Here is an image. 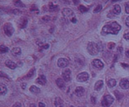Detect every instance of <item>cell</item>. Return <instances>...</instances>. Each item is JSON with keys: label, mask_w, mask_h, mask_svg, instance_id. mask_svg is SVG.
<instances>
[{"label": "cell", "mask_w": 129, "mask_h": 107, "mask_svg": "<svg viewBox=\"0 0 129 107\" xmlns=\"http://www.w3.org/2000/svg\"><path fill=\"white\" fill-rule=\"evenodd\" d=\"M87 50L88 53L93 56L96 55L100 52V48L98 45L93 42L88 43L87 46Z\"/></svg>", "instance_id": "3957f363"}, {"label": "cell", "mask_w": 129, "mask_h": 107, "mask_svg": "<svg viewBox=\"0 0 129 107\" xmlns=\"http://www.w3.org/2000/svg\"><path fill=\"white\" fill-rule=\"evenodd\" d=\"M89 77V74L86 72H81L77 76V81L79 82H85L86 81L88 80Z\"/></svg>", "instance_id": "8992f818"}, {"label": "cell", "mask_w": 129, "mask_h": 107, "mask_svg": "<svg viewBox=\"0 0 129 107\" xmlns=\"http://www.w3.org/2000/svg\"><path fill=\"white\" fill-rule=\"evenodd\" d=\"M120 86L123 89H127L129 88V79L127 78L122 79L120 82Z\"/></svg>", "instance_id": "8fae6325"}, {"label": "cell", "mask_w": 129, "mask_h": 107, "mask_svg": "<svg viewBox=\"0 0 129 107\" xmlns=\"http://www.w3.org/2000/svg\"><path fill=\"white\" fill-rule=\"evenodd\" d=\"M114 93H115V95L116 98H117V99L118 100H121V99L123 97V95L120 92H119L118 91H117V90L115 91Z\"/></svg>", "instance_id": "484cf974"}, {"label": "cell", "mask_w": 129, "mask_h": 107, "mask_svg": "<svg viewBox=\"0 0 129 107\" xmlns=\"http://www.w3.org/2000/svg\"><path fill=\"white\" fill-rule=\"evenodd\" d=\"M30 107H36V105H35L34 103H32L30 105Z\"/></svg>", "instance_id": "7dc6e473"}, {"label": "cell", "mask_w": 129, "mask_h": 107, "mask_svg": "<svg viewBox=\"0 0 129 107\" xmlns=\"http://www.w3.org/2000/svg\"><path fill=\"white\" fill-rule=\"evenodd\" d=\"M74 93L77 96L81 97V96H82L84 95V93H85V89L82 86H78L76 88Z\"/></svg>", "instance_id": "7c38bea8"}, {"label": "cell", "mask_w": 129, "mask_h": 107, "mask_svg": "<svg viewBox=\"0 0 129 107\" xmlns=\"http://www.w3.org/2000/svg\"><path fill=\"white\" fill-rule=\"evenodd\" d=\"M123 38H124L125 40H129V32H128V33H127V34H124V35H123Z\"/></svg>", "instance_id": "74e56055"}, {"label": "cell", "mask_w": 129, "mask_h": 107, "mask_svg": "<svg viewBox=\"0 0 129 107\" xmlns=\"http://www.w3.org/2000/svg\"><path fill=\"white\" fill-rule=\"evenodd\" d=\"M5 65H6L8 67L11 69H15L17 67V64L15 63L13 61H12V60H6V62H5Z\"/></svg>", "instance_id": "9a60e30c"}, {"label": "cell", "mask_w": 129, "mask_h": 107, "mask_svg": "<svg viewBox=\"0 0 129 107\" xmlns=\"http://www.w3.org/2000/svg\"><path fill=\"white\" fill-rule=\"evenodd\" d=\"M39 107H45V104L42 102H40L39 103Z\"/></svg>", "instance_id": "b9f144b4"}, {"label": "cell", "mask_w": 129, "mask_h": 107, "mask_svg": "<svg viewBox=\"0 0 129 107\" xmlns=\"http://www.w3.org/2000/svg\"><path fill=\"white\" fill-rule=\"evenodd\" d=\"M115 44L114 43L110 42V43H109L108 45V49H113L115 47Z\"/></svg>", "instance_id": "e575fe53"}, {"label": "cell", "mask_w": 129, "mask_h": 107, "mask_svg": "<svg viewBox=\"0 0 129 107\" xmlns=\"http://www.w3.org/2000/svg\"><path fill=\"white\" fill-rule=\"evenodd\" d=\"M121 13V7L119 5H114L113 6V8L112 11L109 14H108V15H111L110 16L108 17V18H111V15H120Z\"/></svg>", "instance_id": "30bf717a"}, {"label": "cell", "mask_w": 129, "mask_h": 107, "mask_svg": "<svg viewBox=\"0 0 129 107\" xmlns=\"http://www.w3.org/2000/svg\"><path fill=\"white\" fill-rule=\"evenodd\" d=\"M84 1L86 2V3H91V2H93L94 0H84Z\"/></svg>", "instance_id": "ee69618b"}, {"label": "cell", "mask_w": 129, "mask_h": 107, "mask_svg": "<svg viewBox=\"0 0 129 107\" xmlns=\"http://www.w3.org/2000/svg\"><path fill=\"white\" fill-rule=\"evenodd\" d=\"M22 53V50L20 47H14L12 50V55L14 56H18Z\"/></svg>", "instance_id": "d6986e66"}, {"label": "cell", "mask_w": 129, "mask_h": 107, "mask_svg": "<svg viewBox=\"0 0 129 107\" xmlns=\"http://www.w3.org/2000/svg\"><path fill=\"white\" fill-rule=\"evenodd\" d=\"M35 68H33L30 71V72H29V73L27 74V76L26 77H28V78H29V77H32L34 75V73H35Z\"/></svg>", "instance_id": "f546056e"}, {"label": "cell", "mask_w": 129, "mask_h": 107, "mask_svg": "<svg viewBox=\"0 0 129 107\" xmlns=\"http://www.w3.org/2000/svg\"><path fill=\"white\" fill-rule=\"evenodd\" d=\"M125 55H126V56H127V57H129V50L125 52Z\"/></svg>", "instance_id": "f6af8a7d"}, {"label": "cell", "mask_w": 129, "mask_h": 107, "mask_svg": "<svg viewBox=\"0 0 129 107\" xmlns=\"http://www.w3.org/2000/svg\"><path fill=\"white\" fill-rule=\"evenodd\" d=\"M91 102H92L93 104L96 103V99L94 97L92 96V97H91Z\"/></svg>", "instance_id": "60d3db41"}, {"label": "cell", "mask_w": 129, "mask_h": 107, "mask_svg": "<svg viewBox=\"0 0 129 107\" xmlns=\"http://www.w3.org/2000/svg\"><path fill=\"white\" fill-rule=\"evenodd\" d=\"M64 107L63 106H61V107Z\"/></svg>", "instance_id": "681fc988"}, {"label": "cell", "mask_w": 129, "mask_h": 107, "mask_svg": "<svg viewBox=\"0 0 129 107\" xmlns=\"http://www.w3.org/2000/svg\"><path fill=\"white\" fill-rule=\"evenodd\" d=\"M12 14H14L15 15H20L22 14V12L18 9H15V10H12Z\"/></svg>", "instance_id": "4dcf8cb0"}, {"label": "cell", "mask_w": 129, "mask_h": 107, "mask_svg": "<svg viewBox=\"0 0 129 107\" xmlns=\"http://www.w3.org/2000/svg\"><path fill=\"white\" fill-rule=\"evenodd\" d=\"M12 10L5 8V7H0V14H6V13H12Z\"/></svg>", "instance_id": "ffe728a7"}, {"label": "cell", "mask_w": 129, "mask_h": 107, "mask_svg": "<svg viewBox=\"0 0 129 107\" xmlns=\"http://www.w3.org/2000/svg\"><path fill=\"white\" fill-rule=\"evenodd\" d=\"M125 10L126 13L129 14V1L126 2L125 4Z\"/></svg>", "instance_id": "1f68e13d"}, {"label": "cell", "mask_w": 129, "mask_h": 107, "mask_svg": "<svg viewBox=\"0 0 129 107\" xmlns=\"http://www.w3.org/2000/svg\"><path fill=\"white\" fill-rule=\"evenodd\" d=\"M72 1H73V3H74V5H77L79 4V0H72Z\"/></svg>", "instance_id": "7bdbcfd3"}, {"label": "cell", "mask_w": 129, "mask_h": 107, "mask_svg": "<svg viewBox=\"0 0 129 107\" xmlns=\"http://www.w3.org/2000/svg\"><path fill=\"white\" fill-rule=\"evenodd\" d=\"M115 99L112 96L108 95L105 96L102 101H101V105L103 107H109L113 103Z\"/></svg>", "instance_id": "5b68a950"}, {"label": "cell", "mask_w": 129, "mask_h": 107, "mask_svg": "<svg viewBox=\"0 0 129 107\" xmlns=\"http://www.w3.org/2000/svg\"><path fill=\"white\" fill-rule=\"evenodd\" d=\"M92 65L96 69L101 70L104 67V64L100 59H94L92 61Z\"/></svg>", "instance_id": "9c48e42d"}, {"label": "cell", "mask_w": 129, "mask_h": 107, "mask_svg": "<svg viewBox=\"0 0 129 107\" xmlns=\"http://www.w3.org/2000/svg\"><path fill=\"white\" fill-rule=\"evenodd\" d=\"M62 13L63 17L66 20L71 22L72 24H76L77 22V19L76 18L75 14L71 9L68 8H64L62 11Z\"/></svg>", "instance_id": "7a4b0ae2"}, {"label": "cell", "mask_w": 129, "mask_h": 107, "mask_svg": "<svg viewBox=\"0 0 129 107\" xmlns=\"http://www.w3.org/2000/svg\"><path fill=\"white\" fill-rule=\"evenodd\" d=\"M59 1H60L62 2V3H64V4H69L70 3V2H69V0H59Z\"/></svg>", "instance_id": "f35d334b"}, {"label": "cell", "mask_w": 129, "mask_h": 107, "mask_svg": "<svg viewBox=\"0 0 129 107\" xmlns=\"http://www.w3.org/2000/svg\"><path fill=\"white\" fill-rule=\"evenodd\" d=\"M103 84H104V83H103V81L102 80L98 81L97 82L95 83V84H94V90L98 91L101 90V88H103Z\"/></svg>", "instance_id": "2e32d148"}, {"label": "cell", "mask_w": 129, "mask_h": 107, "mask_svg": "<svg viewBox=\"0 0 129 107\" xmlns=\"http://www.w3.org/2000/svg\"><path fill=\"white\" fill-rule=\"evenodd\" d=\"M103 6L101 5H97V6L94 9V11H93V13H99L100 12L101 10H102Z\"/></svg>", "instance_id": "f1b7e54d"}, {"label": "cell", "mask_w": 129, "mask_h": 107, "mask_svg": "<svg viewBox=\"0 0 129 107\" xmlns=\"http://www.w3.org/2000/svg\"><path fill=\"white\" fill-rule=\"evenodd\" d=\"M56 84L57 86L60 89H64L65 88V82L64 79L61 78H58L56 80Z\"/></svg>", "instance_id": "e0dca14e"}, {"label": "cell", "mask_w": 129, "mask_h": 107, "mask_svg": "<svg viewBox=\"0 0 129 107\" xmlns=\"http://www.w3.org/2000/svg\"><path fill=\"white\" fill-rule=\"evenodd\" d=\"M30 91L32 93L34 94H38L40 92V88H39L38 87H37L36 86L32 85L31 87L30 88Z\"/></svg>", "instance_id": "603a6c76"}, {"label": "cell", "mask_w": 129, "mask_h": 107, "mask_svg": "<svg viewBox=\"0 0 129 107\" xmlns=\"http://www.w3.org/2000/svg\"><path fill=\"white\" fill-rule=\"evenodd\" d=\"M125 24L129 28V17H128L125 20Z\"/></svg>", "instance_id": "ab89813d"}, {"label": "cell", "mask_w": 129, "mask_h": 107, "mask_svg": "<svg viewBox=\"0 0 129 107\" xmlns=\"http://www.w3.org/2000/svg\"><path fill=\"white\" fill-rule=\"evenodd\" d=\"M70 107H73V106H70Z\"/></svg>", "instance_id": "c3c4849f"}, {"label": "cell", "mask_w": 129, "mask_h": 107, "mask_svg": "<svg viewBox=\"0 0 129 107\" xmlns=\"http://www.w3.org/2000/svg\"><path fill=\"white\" fill-rule=\"evenodd\" d=\"M27 24H28V20H27L26 17H23L20 19L18 25L20 29H25V28H26Z\"/></svg>", "instance_id": "4fadbf2b"}, {"label": "cell", "mask_w": 129, "mask_h": 107, "mask_svg": "<svg viewBox=\"0 0 129 107\" xmlns=\"http://www.w3.org/2000/svg\"><path fill=\"white\" fill-rule=\"evenodd\" d=\"M14 5H15V6L19 7V8H25V5L21 0H15Z\"/></svg>", "instance_id": "7402d4cb"}, {"label": "cell", "mask_w": 129, "mask_h": 107, "mask_svg": "<svg viewBox=\"0 0 129 107\" xmlns=\"http://www.w3.org/2000/svg\"><path fill=\"white\" fill-rule=\"evenodd\" d=\"M0 77H4V78H9L8 75L4 72L0 71Z\"/></svg>", "instance_id": "d6a6232c"}, {"label": "cell", "mask_w": 129, "mask_h": 107, "mask_svg": "<svg viewBox=\"0 0 129 107\" xmlns=\"http://www.w3.org/2000/svg\"><path fill=\"white\" fill-rule=\"evenodd\" d=\"M50 20V17L48 15H45L44 17H42V20H44V22H49Z\"/></svg>", "instance_id": "836d02e7"}, {"label": "cell", "mask_w": 129, "mask_h": 107, "mask_svg": "<svg viewBox=\"0 0 129 107\" xmlns=\"http://www.w3.org/2000/svg\"><path fill=\"white\" fill-rule=\"evenodd\" d=\"M3 30L8 37H12L15 32V29L11 23H6L3 26Z\"/></svg>", "instance_id": "277c9868"}, {"label": "cell", "mask_w": 129, "mask_h": 107, "mask_svg": "<svg viewBox=\"0 0 129 107\" xmlns=\"http://www.w3.org/2000/svg\"><path fill=\"white\" fill-rule=\"evenodd\" d=\"M54 104H55V106L56 107H61V106H63V101L60 98L57 97L55 98Z\"/></svg>", "instance_id": "44dd1931"}, {"label": "cell", "mask_w": 129, "mask_h": 107, "mask_svg": "<svg viewBox=\"0 0 129 107\" xmlns=\"http://www.w3.org/2000/svg\"><path fill=\"white\" fill-rule=\"evenodd\" d=\"M108 86L110 88H113L115 87L117 84V81L115 79H110L108 81Z\"/></svg>", "instance_id": "cb8c5ba5"}, {"label": "cell", "mask_w": 129, "mask_h": 107, "mask_svg": "<svg viewBox=\"0 0 129 107\" xmlns=\"http://www.w3.org/2000/svg\"><path fill=\"white\" fill-rule=\"evenodd\" d=\"M37 83L40 85H45L47 83V79L44 75L39 76V77L37 79Z\"/></svg>", "instance_id": "5bb4252c"}, {"label": "cell", "mask_w": 129, "mask_h": 107, "mask_svg": "<svg viewBox=\"0 0 129 107\" xmlns=\"http://www.w3.org/2000/svg\"><path fill=\"white\" fill-rule=\"evenodd\" d=\"M122 27L117 22H110L103 26L101 31L103 35H108V34H112V35H117L118 32L120 31Z\"/></svg>", "instance_id": "6da1fadb"}, {"label": "cell", "mask_w": 129, "mask_h": 107, "mask_svg": "<svg viewBox=\"0 0 129 107\" xmlns=\"http://www.w3.org/2000/svg\"><path fill=\"white\" fill-rule=\"evenodd\" d=\"M12 107H22V104L19 102L15 103Z\"/></svg>", "instance_id": "8d00e7d4"}, {"label": "cell", "mask_w": 129, "mask_h": 107, "mask_svg": "<svg viewBox=\"0 0 129 107\" xmlns=\"http://www.w3.org/2000/svg\"><path fill=\"white\" fill-rule=\"evenodd\" d=\"M38 8H37V7L36 5H33L30 8V11H32V12H34V11H38Z\"/></svg>", "instance_id": "d590c367"}, {"label": "cell", "mask_w": 129, "mask_h": 107, "mask_svg": "<svg viewBox=\"0 0 129 107\" xmlns=\"http://www.w3.org/2000/svg\"><path fill=\"white\" fill-rule=\"evenodd\" d=\"M9 51V48L4 45H0V53L4 54L6 53Z\"/></svg>", "instance_id": "d4e9b609"}, {"label": "cell", "mask_w": 129, "mask_h": 107, "mask_svg": "<svg viewBox=\"0 0 129 107\" xmlns=\"http://www.w3.org/2000/svg\"><path fill=\"white\" fill-rule=\"evenodd\" d=\"M78 9H79L81 13H84L87 12L88 11V10H89L88 8L85 7L84 6H83V5H80V6L78 7Z\"/></svg>", "instance_id": "4316f807"}, {"label": "cell", "mask_w": 129, "mask_h": 107, "mask_svg": "<svg viewBox=\"0 0 129 107\" xmlns=\"http://www.w3.org/2000/svg\"><path fill=\"white\" fill-rule=\"evenodd\" d=\"M119 1H122V0H111V3H115V2Z\"/></svg>", "instance_id": "bcb514c9"}, {"label": "cell", "mask_w": 129, "mask_h": 107, "mask_svg": "<svg viewBox=\"0 0 129 107\" xmlns=\"http://www.w3.org/2000/svg\"><path fill=\"white\" fill-rule=\"evenodd\" d=\"M70 75H71V71L69 69H66L62 72V78L65 82H69L70 80Z\"/></svg>", "instance_id": "52a82bcc"}, {"label": "cell", "mask_w": 129, "mask_h": 107, "mask_svg": "<svg viewBox=\"0 0 129 107\" xmlns=\"http://www.w3.org/2000/svg\"><path fill=\"white\" fill-rule=\"evenodd\" d=\"M57 8H58V6H57V5H54L52 2L49 3V10H50V12L55 11V10H57Z\"/></svg>", "instance_id": "83f0119b"}, {"label": "cell", "mask_w": 129, "mask_h": 107, "mask_svg": "<svg viewBox=\"0 0 129 107\" xmlns=\"http://www.w3.org/2000/svg\"><path fill=\"white\" fill-rule=\"evenodd\" d=\"M69 65V60L67 59L60 58L57 60V65L60 68H65Z\"/></svg>", "instance_id": "ba28073f"}, {"label": "cell", "mask_w": 129, "mask_h": 107, "mask_svg": "<svg viewBox=\"0 0 129 107\" xmlns=\"http://www.w3.org/2000/svg\"><path fill=\"white\" fill-rule=\"evenodd\" d=\"M7 91V88L5 84L0 83V95H5Z\"/></svg>", "instance_id": "ac0fdd59"}]
</instances>
